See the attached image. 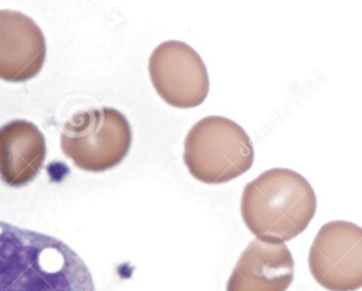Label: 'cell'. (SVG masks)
Segmentation results:
<instances>
[{"label":"cell","instance_id":"1","mask_svg":"<svg viewBox=\"0 0 362 291\" xmlns=\"http://www.w3.org/2000/svg\"><path fill=\"white\" fill-rule=\"evenodd\" d=\"M0 291H95L84 261L55 237L0 222Z\"/></svg>","mask_w":362,"mask_h":291},{"label":"cell","instance_id":"2","mask_svg":"<svg viewBox=\"0 0 362 291\" xmlns=\"http://www.w3.org/2000/svg\"><path fill=\"white\" fill-rule=\"evenodd\" d=\"M317 197L310 182L289 169H272L249 182L242 196L243 220L257 239L291 241L312 222Z\"/></svg>","mask_w":362,"mask_h":291},{"label":"cell","instance_id":"3","mask_svg":"<svg viewBox=\"0 0 362 291\" xmlns=\"http://www.w3.org/2000/svg\"><path fill=\"white\" fill-rule=\"evenodd\" d=\"M183 160L191 175L199 182L225 184L252 167L255 150L248 133L238 123L210 116L187 133Z\"/></svg>","mask_w":362,"mask_h":291},{"label":"cell","instance_id":"4","mask_svg":"<svg viewBox=\"0 0 362 291\" xmlns=\"http://www.w3.org/2000/svg\"><path fill=\"white\" fill-rule=\"evenodd\" d=\"M129 120L112 107L85 110L64 126L61 148L78 169L104 172L122 162L132 146Z\"/></svg>","mask_w":362,"mask_h":291},{"label":"cell","instance_id":"5","mask_svg":"<svg viewBox=\"0 0 362 291\" xmlns=\"http://www.w3.org/2000/svg\"><path fill=\"white\" fill-rule=\"evenodd\" d=\"M308 265L319 285L329 291L362 288V228L334 220L321 227L310 247Z\"/></svg>","mask_w":362,"mask_h":291},{"label":"cell","instance_id":"6","mask_svg":"<svg viewBox=\"0 0 362 291\" xmlns=\"http://www.w3.org/2000/svg\"><path fill=\"white\" fill-rule=\"evenodd\" d=\"M148 71L158 95L173 107L192 108L204 103L210 88L202 57L185 42L168 40L150 57Z\"/></svg>","mask_w":362,"mask_h":291},{"label":"cell","instance_id":"7","mask_svg":"<svg viewBox=\"0 0 362 291\" xmlns=\"http://www.w3.org/2000/svg\"><path fill=\"white\" fill-rule=\"evenodd\" d=\"M46 38L23 13L0 10V78L23 83L35 78L46 59Z\"/></svg>","mask_w":362,"mask_h":291},{"label":"cell","instance_id":"8","mask_svg":"<svg viewBox=\"0 0 362 291\" xmlns=\"http://www.w3.org/2000/svg\"><path fill=\"white\" fill-rule=\"evenodd\" d=\"M293 275L295 262L287 246L257 239L240 254L227 291H286Z\"/></svg>","mask_w":362,"mask_h":291},{"label":"cell","instance_id":"9","mask_svg":"<svg viewBox=\"0 0 362 291\" xmlns=\"http://www.w3.org/2000/svg\"><path fill=\"white\" fill-rule=\"evenodd\" d=\"M46 140L27 120H14L0 127V179L21 188L35 179L46 159Z\"/></svg>","mask_w":362,"mask_h":291}]
</instances>
